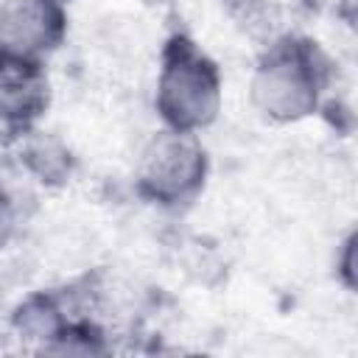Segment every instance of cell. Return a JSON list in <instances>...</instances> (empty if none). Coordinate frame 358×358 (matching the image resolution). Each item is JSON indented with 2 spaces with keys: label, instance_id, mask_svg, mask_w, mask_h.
<instances>
[{
  "label": "cell",
  "instance_id": "cell-1",
  "mask_svg": "<svg viewBox=\"0 0 358 358\" xmlns=\"http://www.w3.org/2000/svg\"><path fill=\"white\" fill-rule=\"evenodd\" d=\"M330 78L333 67L319 42L285 31L257 56L249 98L260 117L271 123H296L319 109Z\"/></svg>",
  "mask_w": 358,
  "mask_h": 358
},
{
  "label": "cell",
  "instance_id": "cell-2",
  "mask_svg": "<svg viewBox=\"0 0 358 358\" xmlns=\"http://www.w3.org/2000/svg\"><path fill=\"white\" fill-rule=\"evenodd\" d=\"M224 81L218 64L182 31L171 34L159 53L154 106L162 129L199 134L221 112Z\"/></svg>",
  "mask_w": 358,
  "mask_h": 358
},
{
  "label": "cell",
  "instance_id": "cell-3",
  "mask_svg": "<svg viewBox=\"0 0 358 358\" xmlns=\"http://www.w3.org/2000/svg\"><path fill=\"white\" fill-rule=\"evenodd\" d=\"M210 159L199 134L159 129L140 151L134 165V190L157 207L190 204L207 182Z\"/></svg>",
  "mask_w": 358,
  "mask_h": 358
},
{
  "label": "cell",
  "instance_id": "cell-4",
  "mask_svg": "<svg viewBox=\"0 0 358 358\" xmlns=\"http://www.w3.org/2000/svg\"><path fill=\"white\" fill-rule=\"evenodd\" d=\"M67 36L62 0H0V53L45 62Z\"/></svg>",
  "mask_w": 358,
  "mask_h": 358
},
{
  "label": "cell",
  "instance_id": "cell-5",
  "mask_svg": "<svg viewBox=\"0 0 358 358\" xmlns=\"http://www.w3.org/2000/svg\"><path fill=\"white\" fill-rule=\"evenodd\" d=\"M50 101L45 62H28L0 53V123L20 134L34 129Z\"/></svg>",
  "mask_w": 358,
  "mask_h": 358
},
{
  "label": "cell",
  "instance_id": "cell-6",
  "mask_svg": "<svg viewBox=\"0 0 358 358\" xmlns=\"http://www.w3.org/2000/svg\"><path fill=\"white\" fill-rule=\"evenodd\" d=\"M20 140V159L25 162V168L45 185H59V182H67L70 176V151L48 137V134H39L36 129H25L20 134H14Z\"/></svg>",
  "mask_w": 358,
  "mask_h": 358
},
{
  "label": "cell",
  "instance_id": "cell-7",
  "mask_svg": "<svg viewBox=\"0 0 358 358\" xmlns=\"http://www.w3.org/2000/svg\"><path fill=\"white\" fill-rule=\"evenodd\" d=\"M241 8V17L246 20V25L255 28H268L280 20L282 11H288L294 6V0H235Z\"/></svg>",
  "mask_w": 358,
  "mask_h": 358
},
{
  "label": "cell",
  "instance_id": "cell-8",
  "mask_svg": "<svg viewBox=\"0 0 358 358\" xmlns=\"http://www.w3.org/2000/svg\"><path fill=\"white\" fill-rule=\"evenodd\" d=\"M14 229H17V207L8 196V190L0 185V252L8 246Z\"/></svg>",
  "mask_w": 358,
  "mask_h": 358
},
{
  "label": "cell",
  "instance_id": "cell-9",
  "mask_svg": "<svg viewBox=\"0 0 358 358\" xmlns=\"http://www.w3.org/2000/svg\"><path fill=\"white\" fill-rule=\"evenodd\" d=\"M352 255H355V235L350 232V235L344 238V243H341V255H338V260H336V263L341 266L338 271H341V277H344V285H347V288H352V285H355V280H352V277H355Z\"/></svg>",
  "mask_w": 358,
  "mask_h": 358
},
{
  "label": "cell",
  "instance_id": "cell-10",
  "mask_svg": "<svg viewBox=\"0 0 358 358\" xmlns=\"http://www.w3.org/2000/svg\"><path fill=\"white\" fill-rule=\"evenodd\" d=\"M143 6H151V8H165V6H176L182 0H140Z\"/></svg>",
  "mask_w": 358,
  "mask_h": 358
}]
</instances>
